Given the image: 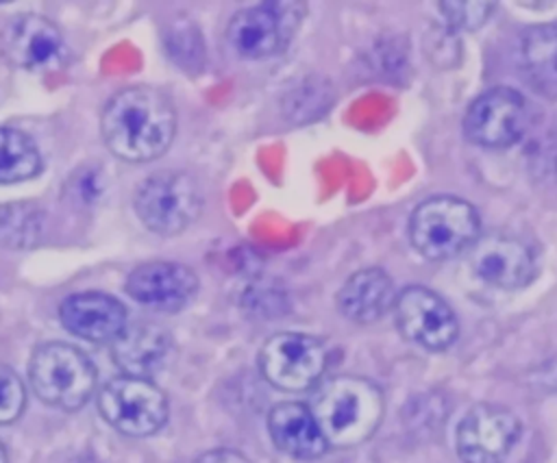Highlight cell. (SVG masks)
I'll return each mask as SVG.
<instances>
[{"label": "cell", "instance_id": "1", "mask_svg": "<svg viewBox=\"0 0 557 463\" xmlns=\"http://www.w3.org/2000/svg\"><path fill=\"white\" fill-rule=\"evenodd\" d=\"M102 141L117 159L144 163L161 157L176 133V109L165 93L148 85L117 91L100 115Z\"/></svg>", "mask_w": 557, "mask_h": 463}, {"label": "cell", "instance_id": "7", "mask_svg": "<svg viewBox=\"0 0 557 463\" xmlns=\"http://www.w3.org/2000/svg\"><path fill=\"white\" fill-rule=\"evenodd\" d=\"M329 367V348L320 337L305 333H276L259 350L263 378L283 391L315 387Z\"/></svg>", "mask_w": 557, "mask_h": 463}, {"label": "cell", "instance_id": "17", "mask_svg": "<svg viewBox=\"0 0 557 463\" xmlns=\"http://www.w3.org/2000/svg\"><path fill=\"white\" fill-rule=\"evenodd\" d=\"M396 302L392 278L381 267L355 272L337 291V309L355 324H372L385 317Z\"/></svg>", "mask_w": 557, "mask_h": 463}, {"label": "cell", "instance_id": "24", "mask_svg": "<svg viewBox=\"0 0 557 463\" xmlns=\"http://www.w3.org/2000/svg\"><path fill=\"white\" fill-rule=\"evenodd\" d=\"M194 463H252L250 459H246L242 452L237 450H228V448H220V450H209L205 454H200Z\"/></svg>", "mask_w": 557, "mask_h": 463}, {"label": "cell", "instance_id": "19", "mask_svg": "<svg viewBox=\"0 0 557 463\" xmlns=\"http://www.w3.org/2000/svg\"><path fill=\"white\" fill-rule=\"evenodd\" d=\"M518 65L524 80L542 96L557 100V26L537 24L518 39Z\"/></svg>", "mask_w": 557, "mask_h": 463}, {"label": "cell", "instance_id": "5", "mask_svg": "<svg viewBox=\"0 0 557 463\" xmlns=\"http://www.w3.org/2000/svg\"><path fill=\"white\" fill-rule=\"evenodd\" d=\"M202 211V191L185 172H154L135 191L141 224L163 237L183 233Z\"/></svg>", "mask_w": 557, "mask_h": 463}, {"label": "cell", "instance_id": "22", "mask_svg": "<svg viewBox=\"0 0 557 463\" xmlns=\"http://www.w3.org/2000/svg\"><path fill=\"white\" fill-rule=\"evenodd\" d=\"M442 9V15L450 30H474L485 24L490 17L494 4L492 2H459V0H446L437 4Z\"/></svg>", "mask_w": 557, "mask_h": 463}, {"label": "cell", "instance_id": "6", "mask_svg": "<svg viewBox=\"0 0 557 463\" xmlns=\"http://www.w3.org/2000/svg\"><path fill=\"white\" fill-rule=\"evenodd\" d=\"M107 424L128 437H148L168 422V398L150 378L115 376L98 391Z\"/></svg>", "mask_w": 557, "mask_h": 463}, {"label": "cell", "instance_id": "2", "mask_svg": "<svg viewBox=\"0 0 557 463\" xmlns=\"http://www.w3.org/2000/svg\"><path fill=\"white\" fill-rule=\"evenodd\" d=\"M309 409L326 446L355 448L379 430L385 398L381 387L363 376H333L322 383Z\"/></svg>", "mask_w": 557, "mask_h": 463}, {"label": "cell", "instance_id": "11", "mask_svg": "<svg viewBox=\"0 0 557 463\" xmlns=\"http://www.w3.org/2000/svg\"><path fill=\"white\" fill-rule=\"evenodd\" d=\"M394 315L405 339L433 352L446 350L459 333L453 309L422 285H409L396 293Z\"/></svg>", "mask_w": 557, "mask_h": 463}, {"label": "cell", "instance_id": "14", "mask_svg": "<svg viewBox=\"0 0 557 463\" xmlns=\"http://www.w3.org/2000/svg\"><path fill=\"white\" fill-rule=\"evenodd\" d=\"M61 46L59 28L44 15L22 13L9 20L0 30V54L13 67H46L59 57Z\"/></svg>", "mask_w": 557, "mask_h": 463}, {"label": "cell", "instance_id": "9", "mask_svg": "<svg viewBox=\"0 0 557 463\" xmlns=\"http://www.w3.org/2000/svg\"><path fill=\"white\" fill-rule=\"evenodd\" d=\"M529 124L527 100L511 87H492L476 96L463 115V135L483 148H507L520 141Z\"/></svg>", "mask_w": 557, "mask_h": 463}, {"label": "cell", "instance_id": "21", "mask_svg": "<svg viewBox=\"0 0 557 463\" xmlns=\"http://www.w3.org/2000/svg\"><path fill=\"white\" fill-rule=\"evenodd\" d=\"M44 235V213L28 202H11L0 209V243L7 248H33Z\"/></svg>", "mask_w": 557, "mask_h": 463}, {"label": "cell", "instance_id": "16", "mask_svg": "<svg viewBox=\"0 0 557 463\" xmlns=\"http://www.w3.org/2000/svg\"><path fill=\"white\" fill-rule=\"evenodd\" d=\"M172 350V337L152 322H126L122 333L111 341L113 363L128 376L150 378Z\"/></svg>", "mask_w": 557, "mask_h": 463}, {"label": "cell", "instance_id": "3", "mask_svg": "<svg viewBox=\"0 0 557 463\" xmlns=\"http://www.w3.org/2000/svg\"><path fill=\"white\" fill-rule=\"evenodd\" d=\"M28 378L41 402L63 411L85 406L98 383L91 359L81 348L61 341H48L33 350Z\"/></svg>", "mask_w": 557, "mask_h": 463}, {"label": "cell", "instance_id": "23", "mask_svg": "<svg viewBox=\"0 0 557 463\" xmlns=\"http://www.w3.org/2000/svg\"><path fill=\"white\" fill-rule=\"evenodd\" d=\"M26 402V391L20 380V376L7 367L0 365V424H9L20 417Z\"/></svg>", "mask_w": 557, "mask_h": 463}, {"label": "cell", "instance_id": "4", "mask_svg": "<svg viewBox=\"0 0 557 463\" xmlns=\"http://www.w3.org/2000/svg\"><path fill=\"white\" fill-rule=\"evenodd\" d=\"M479 230L481 220L476 209L455 196L426 198L409 217V239L431 261H444L470 250Z\"/></svg>", "mask_w": 557, "mask_h": 463}, {"label": "cell", "instance_id": "20", "mask_svg": "<svg viewBox=\"0 0 557 463\" xmlns=\"http://www.w3.org/2000/svg\"><path fill=\"white\" fill-rule=\"evenodd\" d=\"M39 170L41 157L30 137L22 130L0 126V185L28 180Z\"/></svg>", "mask_w": 557, "mask_h": 463}, {"label": "cell", "instance_id": "15", "mask_svg": "<svg viewBox=\"0 0 557 463\" xmlns=\"http://www.w3.org/2000/svg\"><path fill=\"white\" fill-rule=\"evenodd\" d=\"M59 320L65 330L81 339L111 343L126 326V309L109 293L83 291L72 293L61 302Z\"/></svg>", "mask_w": 557, "mask_h": 463}, {"label": "cell", "instance_id": "13", "mask_svg": "<svg viewBox=\"0 0 557 463\" xmlns=\"http://www.w3.org/2000/svg\"><path fill=\"white\" fill-rule=\"evenodd\" d=\"M124 287L135 302L161 313H176L194 300L198 276L183 263L146 261L128 274Z\"/></svg>", "mask_w": 557, "mask_h": 463}, {"label": "cell", "instance_id": "18", "mask_svg": "<svg viewBox=\"0 0 557 463\" xmlns=\"http://www.w3.org/2000/svg\"><path fill=\"white\" fill-rule=\"evenodd\" d=\"M272 443L296 459H318L326 452V441L311 409L302 402H281L268 415Z\"/></svg>", "mask_w": 557, "mask_h": 463}, {"label": "cell", "instance_id": "8", "mask_svg": "<svg viewBox=\"0 0 557 463\" xmlns=\"http://www.w3.org/2000/svg\"><path fill=\"white\" fill-rule=\"evenodd\" d=\"M307 4L302 2H261L237 11L228 26V46L246 59H263L281 52L298 30Z\"/></svg>", "mask_w": 557, "mask_h": 463}, {"label": "cell", "instance_id": "25", "mask_svg": "<svg viewBox=\"0 0 557 463\" xmlns=\"http://www.w3.org/2000/svg\"><path fill=\"white\" fill-rule=\"evenodd\" d=\"M0 463H9V459H7V450H4V446L0 443Z\"/></svg>", "mask_w": 557, "mask_h": 463}, {"label": "cell", "instance_id": "12", "mask_svg": "<svg viewBox=\"0 0 557 463\" xmlns=\"http://www.w3.org/2000/svg\"><path fill=\"white\" fill-rule=\"evenodd\" d=\"M470 265L479 278L500 289H520L535 276V254L531 246L505 230L479 235L470 246Z\"/></svg>", "mask_w": 557, "mask_h": 463}, {"label": "cell", "instance_id": "10", "mask_svg": "<svg viewBox=\"0 0 557 463\" xmlns=\"http://www.w3.org/2000/svg\"><path fill=\"white\" fill-rule=\"evenodd\" d=\"M522 433L513 411L481 402L457 426V454L463 463H503Z\"/></svg>", "mask_w": 557, "mask_h": 463}]
</instances>
